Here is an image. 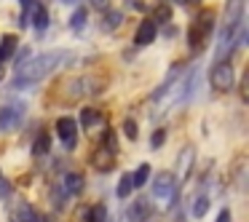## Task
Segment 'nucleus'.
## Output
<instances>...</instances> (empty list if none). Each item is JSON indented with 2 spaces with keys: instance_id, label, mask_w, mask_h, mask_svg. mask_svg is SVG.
Instances as JSON below:
<instances>
[{
  "instance_id": "obj_29",
  "label": "nucleus",
  "mask_w": 249,
  "mask_h": 222,
  "mask_svg": "<svg viewBox=\"0 0 249 222\" xmlns=\"http://www.w3.org/2000/svg\"><path fill=\"white\" fill-rule=\"evenodd\" d=\"M217 222H231V211H228V209H222L220 214H217Z\"/></svg>"
},
{
  "instance_id": "obj_2",
  "label": "nucleus",
  "mask_w": 249,
  "mask_h": 222,
  "mask_svg": "<svg viewBox=\"0 0 249 222\" xmlns=\"http://www.w3.org/2000/svg\"><path fill=\"white\" fill-rule=\"evenodd\" d=\"M212 24H214V14H212V11H204V14L196 17V22L190 24V30H188V43L193 46V49H198V46L209 38Z\"/></svg>"
},
{
  "instance_id": "obj_23",
  "label": "nucleus",
  "mask_w": 249,
  "mask_h": 222,
  "mask_svg": "<svg viewBox=\"0 0 249 222\" xmlns=\"http://www.w3.org/2000/svg\"><path fill=\"white\" fill-rule=\"evenodd\" d=\"M206 209H209V198H206V195H198L196 204H193V217H204Z\"/></svg>"
},
{
  "instance_id": "obj_14",
  "label": "nucleus",
  "mask_w": 249,
  "mask_h": 222,
  "mask_svg": "<svg viewBox=\"0 0 249 222\" xmlns=\"http://www.w3.org/2000/svg\"><path fill=\"white\" fill-rule=\"evenodd\" d=\"M14 51H17V38H14V35H6V38L0 40V65L6 59H11Z\"/></svg>"
},
{
  "instance_id": "obj_31",
  "label": "nucleus",
  "mask_w": 249,
  "mask_h": 222,
  "mask_svg": "<svg viewBox=\"0 0 249 222\" xmlns=\"http://www.w3.org/2000/svg\"><path fill=\"white\" fill-rule=\"evenodd\" d=\"M3 78H6V70H3V65H0V81H3Z\"/></svg>"
},
{
  "instance_id": "obj_22",
  "label": "nucleus",
  "mask_w": 249,
  "mask_h": 222,
  "mask_svg": "<svg viewBox=\"0 0 249 222\" xmlns=\"http://www.w3.org/2000/svg\"><path fill=\"white\" fill-rule=\"evenodd\" d=\"M86 17H89L86 8H78V11L70 17V27H72V30H81L83 24H86Z\"/></svg>"
},
{
  "instance_id": "obj_6",
  "label": "nucleus",
  "mask_w": 249,
  "mask_h": 222,
  "mask_svg": "<svg viewBox=\"0 0 249 222\" xmlns=\"http://www.w3.org/2000/svg\"><path fill=\"white\" fill-rule=\"evenodd\" d=\"M238 35H244V33H241V24H238V27H228V24L222 27V33H220V43H217V54H214L217 59H225V54L233 49V43H236Z\"/></svg>"
},
{
  "instance_id": "obj_17",
  "label": "nucleus",
  "mask_w": 249,
  "mask_h": 222,
  "mask_svg": "<svg viewBox=\"0 0 249 222\" xmlns=\"http://www.w3.org/2000/svg\"><path fill=\"white\" fill-rule=\"evenodd\" d=\"M81 123H83V129H94V126L99 123V113L94 107H83L81 110Z\"/></svg>"
},
{
  "instance_id": "obj_3",
  "label": "nucleus",
  "mask_w": 249,
  "mask_h": 222,
  "mask_svg": "<svg viewBox=\"0 0 249 222\" xmlns=\"http://www.w3.org/2000/svg\"><path fill=\"white\" fill-rule=\"evenodd\" d=\"M209 83H212V88H217V91H231L233 83H236L233 67L228 65V62H217V65L212 67V72H209Z\"/></svg>"
},
{
  "instance_id": "obj_21",
  "label": "nucleus",
  "mask_w": 249,
  "mask_h": 222,
  "mask_svg": "<svg viewBox=\"0 0 249 222\" xmlns=\"http://www.w3.org/2000/svg\"><path fill=\"white\" fill-rule=\"evenodd\" d=\"M89 222H107V209L102 204L89 209Z\"/></svg>"
},
{
  "instance_id": "obj_9",
  "label": "nucleus",
  "mask_w": 249,
  "mask_h": 222,
  "mask_svg": "<svg viewBox=\"0 0 249 222\" xmlns=\"http://www.w3.org/2000/svg\"><path fill=\"white\" fill-rule=\"evenodd\" d=\"M91 163L94 169H99V171H110V169L115 166V153H110L107 147H97L91 155Z\"/></svg>"
},
{
  "instance_id": "obj_20",
  "label": "nucleus",
  "mask_w": 249,
  "mask_h": 222,
  "mask_svg": "<svg viewBox=\"0 0 249 222\" xmlns=\"http://www.w3.org/2000/svg\"><path fill=\"white\" fill-rule=\"evenodd\" d=\"M131 190H134L131 174H124V177H121V182H118V188H115V195H118V198H126V195H129Z\"/></svg>"
},
{
  "instance_id": "obj_10",
  "label": "nucleus",
  "mask_w": 249,
  "mask_h": 222,
  "mask_svg": "<svg viewBox=\"0 0 249 222\" xmlns=\"http://www.w3.org/2000/svg\"><path fill=\"white\" fill-rule=\"evenodd\" d=\"M244 17V0H231L228 3V11H225V24L228 27H238Z\"/></svg>"
},
{
  "instance_id": "obj_5",
  "label": "nucleus",
  "mask_w": 249,
  "mask_h": 222,
  "mask_svg": "<svg viewBox=\"0 0 249 222\" xmlns=\"http://www.w3.org/2000/svg\"><path fill=\"white\" fill-rule=\"evenodd\" d=\"M24 118V104L17 102V104H6V107L0 110V131H11L22 123Z\"/></svg>"
},
{
  "instance_id": "obj_18",
  "label": "nucleus",
  "mask_w": 249,
  "mask_h": 222,
  "mask_svg": "<svg viewBox=\"0 0 249 222\" xmlns=\"http://www.w3.org/2000/svg\"><path fill=\"white\" fill-rule=\"evenodd\" d=\"M65 188H67V193H70V195L81 193V190H83V177H81V174H67Z\"/></svg>"
},
{
  "instance_id": "obj_8",
  "label": "nucleus",
  "mask_w": 249,
  "mask_h": 222,
  "mask_svg": "<svg viewBox=\"0 0 249 222\" xmlns=\"http://www.w3.org/2000/svg\"><path fill=\"white\" fill-rule=\"evenodd\" d=\"M158 35V27L153 19H145V22H140V27H137V35H134V43L137 46H150L153 40H156Z\"/></svg>"
},
{
  "instance_id": "obj_4",
  "label": "nucleus",
  "mask_w": 249,
  "mask_h": 222,
  "mask_svg": "<svg viewBox=\"0 0 249 222\" xmlns=\"http://www.w3.org/2000/svg\"><path fill=\"white\" fill-rule=\"evenodd\" d=\"M174 193H177V177H174L172 171L158 174L156 182H153V195H156L158 201H172Z\"/></svg>"
},
{
  "instance_id": "obj_28",
  "label": "nucleus",
  "mask_w": 249,
  "mask_h": 222,
  "mask_svg": "<svg viewBox=\"0 0 249 222\" xmlns=\"http://www.w3.org/2000/svg\"><path fill=\"white\" fill-rule=\"evenodd\" d=\"M105 147H107L110 153H115V147H118V145H115V134H113V131H107V134H105Z\"/></svg>"
},
{
  "instance_id": "obj_30",
  "label": "nucleus",
  "mask_w": 249,
  "mask_h": 222,
  "mask_svg": "<svg viewBox=\"0 0 249 222\" xmlns=\"http://www.w3.org/2000/svg\"><path fill=\"white\" fill-rule=\"evenodd\" d=\"M8 193H11V185L0 179V198H3V195H8Z\"/></svg>"
},
{
  "instance_id": "obj_32",
  "label": "nucleus",
  "mask_w": 249,
  "mask_h": 222,
  "mask_svg": "<svg viewBox=\"0 0 249 222\" xmlns=\"http://www.w3.org/2000/svg\"><path fill=\"white\" fill-rule=\"evenodd\" d=\"M94 3H97V6H99V3H105V0H94Z\"/></svg>"
},
{
  "instance_id": "obj_27",
  "label": "nucleus",
  "mask_w": 249,
  "mask_h": 222,
  "mask_svg": "<svg viewBox=\"0 0 249 222\" xmlns=\"http://www.w3.org/2000/svg\"><path fill=\"white\" fill-rule=\"evenodd\" d=\"M156 19H158V22H169V19H172V8H169V6L156 8Z\"/></svg>"
},
{
  "instance_id": "obj_15",
  "label": "nucleus",
  "mask_w": 249,
  "mask_h": 222,
  "mask_svg": "<svg viewBox=\"0 0 249 222\" xmlns=\"http://www.w3.org/2000/svg\"><path fill=\"white\" fill-rule=\"evenodd\" d=\"M190 163H193V147H185V150L179 153V158H177V171H179V177H185V174L190 171Z\"/></svg>"
},
{
  "instance_id": "obj_1",
  "label": "nucleus",
  "mask_w": 249,
  "mask_h": 222,
  "mask_svg": "<svg viewBox=\"0 0 249 222\" xmlns=\"http://www.w3.org/2000/svg\"><path fill=\"white\" fill-rule=\"evenodd\" d=\"M65 51H46V54L35 56V59H22L17 67V78H14V86L24 88V86H33V83H40L46 75L56 70L65 59Z\"/></svg>"
},
{
  "instance_id": "obj_11",
  "label": "nucleus",
  "mask_w": 249,
  "mask_h": 222,
  "mask_svg": "<svg viewBox=\"0 0 249 222\" xmlns=\"http://www.w3.org/2000/svg\"><path fill=\"white\" fill-rule=\"evenodd\" d=\"M11 222H43V220H40V214L33 209V206L19 204V209L11 211Z\"/></svg>"
},
{
  "instance_id": "obj_26",
  "label": "nucleus",
  "mask_w": 249,
  "mask_h": 222,
  "mask_svg": "<svg viewBox=\"0 0 249 222\" xmlns=\"http://www.w3.org/2000/svg\"><path fill=\"white\" fill-rule=\"evenodd\" d=\"M163 139H166V131L156 129V131H153V137H150V147H153V150H158V147L163 145Z\"/></svg>"
},
{
  "instance_id": "obj_19",
  "label": "nucleus",
  "mask_w": 249,
  "mask_h": 222,
  "mask_svg": "<svg viewBox=\"0 0 249 222\" xmlns=\"http://www.w3.org/2000/svg\"><path fill=\"white\" fill-rule=\"evenodd\" d=\"M49 147H51V137H49V131H40L38 139H35V145H33V150L38 153V155H43V153H49Z\"/></svg>"
},
{
  "instance_id": "obj_12",
  "label": "nucleus",
  "mask_w": 249,
  "mask_h": 222,
  "mask_svg": "<svg viewBox=\"0 0 249 222\" xmlns=\"http://www.w3.org/2000/svg\"><path fill=\"white\" fill-rule=\"evenodd\" d=\"M126 214H129L131 222H145L147 217H150V206H147V201H134Z\"/></svg>"
},
{
  "instance_id": "obj_7",
  "label": "nucleus",
  "mask_w": 249,
  "mask_h": 222,
  "mask_svg": "<svg viewBox=\"0 0 249 222\" xmlns=\"http://www.w3.org/2000/svg\"><path fill=\"white\" fill-rule=\"evenodd\" d=\"M56 134L65 142V147H72L75 145V137H78V123L72 118H59L56 120Z\"/></svg>"
},
{
  "instance_id": "obj_13",
  "label": "nucleus",
  "mask_w": 249,
  "mask_h": 222,
  "mask_svg": "<svg viewBox=\"0 0 249 222\" xmlns=\"http://www.w3.org/2000/svg\"><path fill=\"white\" fill-rule=\"evenodd\" d=\"M30 11H33V27L35 30H46V27H49V11H46L40 3H33Z\"/></svg>"
},
{
  "instance_id": "obj_24",
  "label": "nucleus",
  "mask_w": 249,
  "mask_h": 222,
  "mask_svg": "<svg viewBox=\"0 0 249 222\" xmlns=\"http://www.w3.org/2000/svg\"><path fill=\"white\" fill-rule=\"evenodd\" d=\"M124 134H126V139H137V137H140L137 120H131V118H126V120H124Z\"/></svg>"
},
{
  "instance_id": "obj_25",
  "label": "nucleus",
  "mask_w": 249,
  "mask_h": 222,
  "mask_svg": "<svg viewBox=\"0 0 249 222\" xmlns=\"http://www.w3.org/2000/svg\"><path fill=\"white\" fill-rule=\"evenodd\" d=\"M115 24H121V11H107V14H105L102 27H105V30H113Z\"/></svg>"
},
{
  "instance_id": "obj_16",
  "label": "nucleus",
  "mask_w": 249,
  "mask_h": 222,
  "mask_svg": "<svg viewBox=\"0 0 249 222\" xmlns=\"http://www.w3.org/2000/svg\"><path fill=\"white\" fill-rule=\"evenodd\" d=\"M147 179H150V163H140L137 171L131 174V182H134V188H142Z\"/></svg>"
}]
</instances>
